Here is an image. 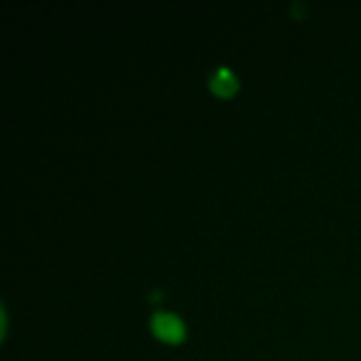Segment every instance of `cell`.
Returning <instances> with one entry per match:
<instances>
[{"label": "cell", "mask_w": 361, "mask_h": 361, "mask_svg": "<svg viewBox=\"0 0 361 361\" xmlns=\"http://www.w3.org/2000/svg\"><path fill=\"white\" fill-rule=\"evenodd\" d=\"M209 89L218 95V97H231L237 89H239V80L237 76L226 68V66H220L212 78H209Z\"/></svg>", "instance_id": "7a4b0ae2"}, {"label": "cell", "mask_w": 361, "mask_h": 361, "mask_svg": "<svg viewBox=\"0 0 361 361\" xmlns=\"http://www.w3.org/2000/svg\"><path fill=\"white\" fill-rule=\"evenodd\" d=\"M150 328L154 332V336L163 343H171V345H178L182 343L184 334H186V328L182 324V319L173 313H167V311H157L150 319Z\"/></svg>", "instance_id": "6da1fadb"}]
</instances>
